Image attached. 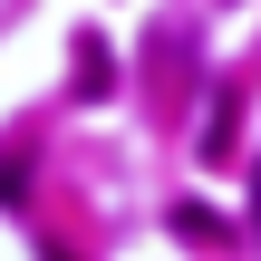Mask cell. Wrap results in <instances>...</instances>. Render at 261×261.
<instances>
[{"mask_svg": "<svg viewBox=\"0 0 261 261\" xmlns=\"http://www.w3.org/2000/svg\"><path fill=\"white\" fill-rule=\"evenodd\" d=\"M252 194H261V184H252Z\"/></svg>", "mask_w": 261, "mask_h": 261, "instance_id": "1", "label": "cell"}]
</instances>
